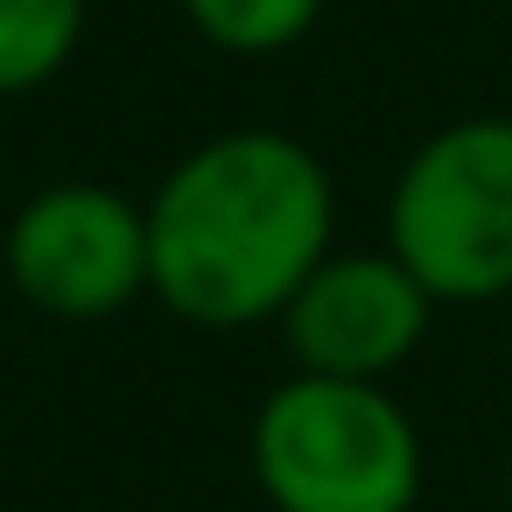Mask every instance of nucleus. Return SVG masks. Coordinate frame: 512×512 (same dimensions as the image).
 Here are the masks:
<instances>
[{"mask_svg":"<svg viewBox=\"0 0 512 512\" xmlns=\"http://www.w3.org/2000/svg\"><path fill=\"white\" fill-rule=\"evenodd\" d=\"M0 253L29 309L99 323L148 295V204L106 183H50L15 211Z\"/></svg>","mask_w":512,"mask_h":512,"instance_id":"20e7f679","label":"nucleus"},{"mask_svg":"<svg viewBox=\"0 0 512 512\" xmlns=\"http://www.w3.org/2000/svg\"><path fill=\"white\" fill-rule=\"evenodd\" d=\"M505 505H512V456H505Z\"/></svg>","mask_w":512,"mask_h":512,"instance_id":"6e6552de","label":"nucleus"},{"mask_svg":"<svg viewBox=\"0 0 512 512\" xmlns=\"http://www.w3.org/2000/svg\"><path fill=\"white\" fill-rule=\"evenodd\" d=\"M183 15L225 57H281L316 29L323 0H183Z\"/></svg>","mask_w":512,"mask_h":512,"instance_id":"0eeeda50","label":"nucleus"},{"mask_svg":"<svg viewBox=\"0 0 512 512\" xmlns=\"http://www.w3.org/2000/svg\"><path fill=\"white\" fill-rule=\"evenodd\" d=\"M435 295L393 253H330L281 309L288 351L316 379H386L428 337Z\"/></svg>","mask_w":512,"mask_h":512,"instance_id":"39448f33","label":"nucleus"},{"mask_svg":"<svg viewBox=\"0 0 512 512\" xmlns=\"http://www.w3.org/2000/svg\"><path fill=\"white\" fill-rule=\"evenodd\" d=\"M253 484L274 512H414L421 435L372 379H281L246 435Z\"/></svg>","mask_w":512,"mask_h":512,"instance_id":"f03ea898","label":"nucleus"},{"mask_svg":"<svg viewBox=\"0 0 512 512\" xmlns=\"http://www.w3.org/2000/svg\"><path fill=\"white\" fill-rule=\"evenodd\" d=\"M386 253L435 302L512 295V120H449L400 162Z\"/></svg>","mask_w":512,"mask_h":512,"instance_id":"7ed1b4c3","label":"nucleus"},{"mask_svg":"<svg viewBox=\"0 0 512 512\" xmlns=\"http://www.w3.org/2000/svg\"><path fill=\"white\" fill-rule=\"evenodd\" d=\"M85 43V0H0V99L50 85Z\"/></svg>","mask_w":512,"mask_h":512,"instance_id":"423d86ee","label":"nucleus"},{"mask_svg":"<svg viewBox=\"0 0 512 512\" xmlns=\"http://www.w3.org/2000/svg\"><path fill=\"white\" fill-rule=\"evenodd\" d=\"M330 232V169L295 134H211L148 197V295L197 330L274 323L330 260Z\"/></svg>","mask_w":512,"mask_h":512,"instance_id":"f257e3e1","label":"nucleus"}]
</instances>
